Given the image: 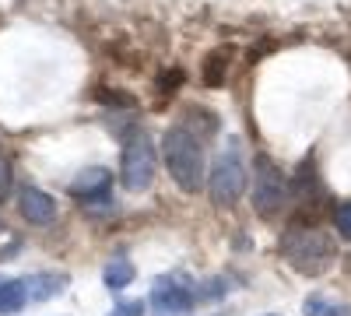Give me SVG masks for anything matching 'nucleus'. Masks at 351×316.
<instances>
[{
    "mask_svg": "<svg viewBox=\"0 0 351 316\" xmlns=\"http://www.w3.org/2000/svg\"><path fill=\"white\" fill-rule=\"evenodd\" d=\"M278 253L295 267L302 278H319L327 274L337 260V243L324 232V228H313V225H295L288 228L278 243Z\"/></svg>",
    "mask_w": 351,
    "mask_h": 316,
    "instance_id": "1",
    "label": "nucleus"
},
{
    "mask_svg": "<svg viewBox=\"0 0 351 316\" xmlns=\"http://www.w3.org/2000/svg\"><path fill=\"white\" fill-rule=\"evenodd\" d=\"M162 155H165V165H169V176L186 193H197L204 186V148H200L197 134H190L186 127L165 130Z\"/></svg>",
    "mask_w": 351,
    "mask_h": 316,
    "instance_id": "2",
    "label": "nucleus"
},
{
    "mask_svg": "<svg viewBox=\"0 0 351 316\" xmlns=\"http://www.w3.org/2000/svg\"><path fill=\"white\" fill-rule=\"evenodd\" d=\"M291 197V183L285 180V172L274 165L271 155H256L253 158V208L260 218H281V211L288 208Z\"/></svg>",
    "mask_w": 351,
    "mask_h": 316,
    "instance_id": "3",
    "label": "nucleus"
},
{
    "mask_svg": "<svg viewBox=\"0 0 351 316\" xmlns=\"http://www.w3.org/2000/svg\"><path fill=\"white\" fill-rule=\"evenodd\" d=\"M208 190H211V200L218 208H236L243 200V193H246V158H243L236 141H232L225 151H218V158L211 165V176H208Z\"/></svg>",
    "mask_w": 351,
    "mask_h": 316,
    "instance_id": "4",
    "label": "nucleus"
},
{
    "mask_svg": "<svg viewBox=\"0 0 351 316\" xmlns=\"http://www.w3.org/2000/svg\"><path fill=\"white\" fill-rule=\"evenodd\" d=\"M120 180H123V190H130V193L148 190L152 180H155V145L144 130H130L127 141H123Z\"/></svg>",
    "mask_w": 351,
    "mask_h": 316,
    "instance_id": "5",
    "label": "nucleus"
},
{
    "mask_svg": "<svg viewBox=\"0 0 351 316\" xmlns=\"http://www.w3.org/2000/svg\"><path fill=\"white\" fill-rule=\"evenodd\" d=\"M197 284L186 274H165L152 289V309L155 316H190L197 306Z\"/></svg>",
    "mask_w": 351,
    "mask_h": 316,
    "instance_id": "6",
    "label": "nucleus"
},
{
    "mask_svg": "<svg viewBox=\"0 0 351 316\" xmlns=\"http://www.w3.org/2000/svg\"><path fill=\"white\" fill-rule=\"evenodd\" d=\"M18 211H21V218H25L28 225H49V221L56 218V200H53L46 190L25 183V186L18 190Z\"/></svg>",
    "mask_w": 351,
    "mask_h": 316,
    "instance_id": "7",
    "label": "nucleus"
},
{
    "mask_svg": "<svg viewBox=\"0 0 351 316\" xmlns=\"http://www.w3.org/2000/svg\"><path fill=\"white\" fill-rule=\"evenodd\" d=\"M109 183H112V176H109V169L106 165H92V169H84L81 172V176L71 183V193L74 197H88V200H92V197H106L109 193Z\"/></svg>",
    "mask_w": 351,
    "mask_h": 316,
    "instance_id": "8",
    "label": "nucleus"
},
{
    "mask_svg": "<svg viewBox=\"0 0 351 316\" xmlns=\"http://www.w3.org/2000/svg\"><path fill=\"white\" fill-rule=\"evenodd\" d=\"M28 302H32V299H28L25 278H4V274H0V313L11 316V313L25 309Z\"/></svg>",
    "mask_w": 351,
    "mask_h": 316,
    "instance_id": "9",
    "label": "nucleus"
},
{
    "mask_svg": "<svg viewBox=\"0 0 351 316\" xmlns=\"http://www.w3.org/2000/svg\"><path fill=\"white\" fill-rule=\"evenodd\" d=\"M102 281H106V289H112V292L127 289V284L134 281V264L127 260V256H116V260H109V264H106Z\"/></svg>",
    "mask_w": 351,
    "mask_h": 316,
    "instance_id": "10",
    "label": "nucleus"
},
{
    "mask_svg": "<svg viewBox=\"0 0 351 316\" xmlns=\"http://www.w3.org/2000/svg\"><path fill=\"white\" fill-rule=\"evenodd\" d=\"M302 313L306 316H351V306L337 302V299H327V295H309L302 302Z\"/></svg>",
    "mask_w": 351,
    "mask_h": 316,
    "instance_id": "11",
    "label": "nucleus"
},
{
    "mask_svg": "<svg viewBox=\"0 0 351 316\" xmlns=\"http://www.w3.org/2000/svg\"><path fill=\"white\" fill-rule=\"evenodd\" d=\"M180 127H186L190 134L197 130V137H200V130L204 134H215L218 130V117H211L204 106H190V112H186V123H180Z\"/></svg>",
    "mask_w": 351,
    "mask_h": 316,
    "instance_id": "12",
    "label": "nucleus"
},
{
    "mask_svg": "<svg viewBox=\"0 0 351 316\" xmlns=\"http://www.w3.org/2000/svg\"><path fill=\"white\" fill-rule=\"evenodd\" d=\"M204 81L211 84V88H218V84L225 81V53H215L208 64H204Z\"/></svg>",
    "mask_w": 351,
    "mask_h": 316,
    "instance_id": "13",
    "label": "nucleus"
},
{
    "mask_svg": "<svg viewBox=\"0 0 351 316\" xmlns=\"http://www.w3.org/2000/svg\"><path fill=\"white\" fill-rule=\"evenodd\" d=\"M334 225H337V236L351 243V200H344V204L334 208Z\"/></svg>",
    "mask_w": 351,
    "mask_h": 316,
    "instance_id": "14",
    "label": "nucleus"
},
{
    "mask_svg": "<svg viewBox=\"0 0 351 316\" xmlns=\"http://www.w3.org/2000/svg\"><path fill=\"white\" fill-rule=\"evenodd\" d=\"M144 309H148V302H141V299H130V302H120V306H112V313H106V316H144Z\"/></svg>",
    "mask_w": 351,
    "mask_h": 316,
    "instance_id": "15",
    "label": "nucleus"
},
{
    "mask_svg": "<svg viewBox=\"0 0 351 316\" xmlns=\"http://www.w3.org/2000/svg\"><path fill=\"white\" fill-rule=\"evenodd\" d=\"M11 190H14V176H11V165L0 158V204L11 197Z\"/></svg>",
    "mask_w": 351,
    "mask_h": 316,
    "instance_id": "16",
    "label": "nucleus"
},
{
    "mask_svg": "<svg viewBox=\"0 0 351 316\" xmlns=\"http://www.w3.org/2000/svg\"><path fill=\"white\" fill-rule=\"evenodd\" d=\"M267 316H278V313H267Z\"/></svg>",
    "mask_w": 351,
    "mask_h": 316,
    "instance_id": "17",
    "label": "nucleus"
}]
</instances>
